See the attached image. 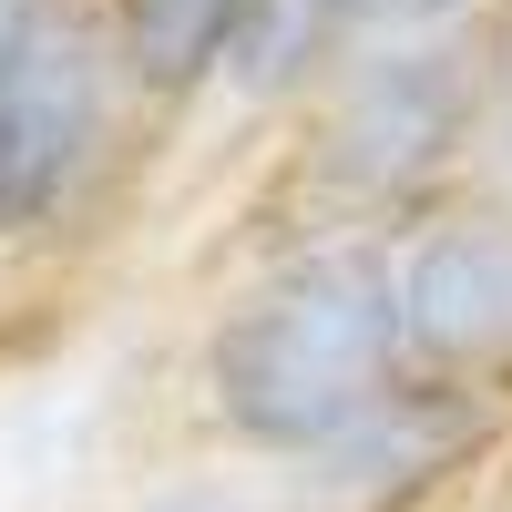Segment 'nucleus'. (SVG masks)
Masks as SVG:
<instances>
[{
  "label": "nucleus",
  "mask_w": 512,
  "mask_h": 512,
  "mask_svg": "<svg viewBox=\"0 0 512 512\" xmlns=\"http://www.w3.org/2000/svg\"><path fill=\"white\" fill-rule=\"evenodd\" d=\"M420 369L410 349V297H400V236L328 226L308 246L267 256L195 338V410L226 451L308 461L359 410H379Z\"/></svg>",
  "instance_id": "1"
},
{
  "label": "nucleus",
  "mask_w": 512,
  "mask_h": 512,
  "mask_svg": "<svg viewBox=\"0 0 512 512\" xmlns=\"http://www.w3.org/2000/svg\"><path fill=\"white\" fill-rule=\"evenodd\" d=\"M256 11H267V0H113V31H123V62H134L144 103L226 93Z\"/></svg>",
  "instance_id": "6"
},
{
  "label": "nucleus",
  "mask_w": 512,
  "mask_h": 512,
  "mask_svg": "<svg viewBox=\"0 0 512 512\" xmlns=\"http://www.w3.org/2000/svg\"><path fill=\"white\" fill-rule=\"evenodd\" d=\"M400 297L420 369L512 390V205H441L400 236Z\"/></svg>",
  "instance_id": "5"
},
{
  "label": "nucleus",
  "mask_w": 512,
  "mask_h": 512,
  "mask_svg": "<svg viewBox=\"0 0 512 512\" xmlns=\"http://www.w3.org/2000/svg\"><path fill=\"white\" fill-rule=\"evenodd\" d=\"M512 441V390L502 379H451L410 369L379 410H359L338 441L277 472L287 512H431L451 502L482 461Z\"/></svg>",
  "instance_id": "4"
},
{
  "label": "nucleus",
  "mask_w": 512,
  "mask_h": 512,
  "mask_svg": "<svg viewBox=\"0 0 512 512\" xmlns=\"http://www.w3.org/2000/svg\"><path fill=\"white\" fill-rule=\"evenodd\" d=\"M461 21H502V0H369L359 41H390V31H461Z\"/></svg>",
  "instance_id": "8"
},
{
  "label": "nucleus",
  "mask_w": 512,
  "mask_h": 512,
  "mask_svg": "<svg viewBox=\"0 0 512 512\" xmlns=\"http://www.w3.org/2000/svg\"><path fill=\"white\" fill-rule=\"evenodd\" d=\"M492 144H502V164H512V82H502V134H492Z\"/></svg>",
  "instance_id": "9"
},
{
  "label": "nucleus",
  "mask_w": 512,
  "mask_h": 512,
  "mask_svg": "<svg viewBox=\"0 0 512 512\" xmlns=\"http://www.w3.org/2000/svg\"><path fill=\"white\" fill-rule=\"evenodd\" d=\"M359 21H369V0H267L236 72H226V93L236 103H308L359 52Z\"/></svg>",
  "instance_id": "7"
},
{
  "label": "nucleus",
  "mask_w": 512,
  "mask_h": 512,
  "mask_svg": "<svg viewBox=\"0 0 512 512\" xmlns=\"http://www.w3.org/2000/svg\"><path fill=\"white\" fill-rule=\"evenodd\" d=\"M502 82H512V31L502 21L359 41L308 93V144H297L308 205H328L338 226L410 216L420 195H441L502 134Z\"/></svg>",
  "instance_id": "2"
},
{
  "label": "nucleus",
  "mask_w": 512,
  "mask_h": 512,
  "mask_svg": "<svg viewBox=\"0 0 512 512\" xmlns=\"http://www.w3.org/2000/svg\"><path fill=\"white\" fill-rule=\"evenodd\" d=\"M134 103L113 0H0V246L93 205Z\"/></svg>",
  "instance_id": "3"
}]
</instances>
